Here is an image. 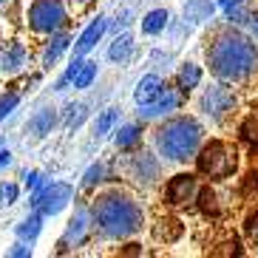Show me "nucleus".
Wrapping results in <instances>:
<instances>
[{
    "instance_id": "1",
    "label": "nucleus",
    "mask_w": 258,
    "mask_h": 258,
    "mask_svg": "<svg viewBox=\"0 0 258 258\" xmlns=\"http://www.w3.org/2000/svg\"><path fill=\"white\" fill-rule=\"evenodd\" d=\"M207 66L221 83H247L258 69V48L233 26H216L207 34Z\"/></svg>"
},
{
    "instance_id": "2",
    "label": "nucleus",
    "mask_w": 258,
    "mask_h": 258,
    "mask_svg": "<svg viewBox=\"0 0 258 258\" xmlns=\"http://www.w3.org/2000/svg\"><path fill=\"white\" fill-rule=\"evenodd\" d=\"M91 227L102 238H128L142 227V207L125 190H105L91 205Z\"/></svg>"
},
{
    "instance_id": "3",
    "label": "nucleus",
    "mask_w": 258,
    "mask_h": 258,
    "mask_svg": "<svg viewBox=\"0 0 258 258\" xmlns=\"http://www.w3.org/2000/svg\"><path fill=\"white\" fill-rule=\"evenodd\" d=\"M202 145V125L193 116H176L167 119L156 131V148L167 162H187L196 156Z\"/></svg>"
},
{
    "instance_id": "4",
    "label": "nucleus",
    "mask_w": 258,
    "mask_h": 258,
    "mask_svg": "<svg viewBox=\"0 0 258 258\" xmlns=\"http://www.w3.org/2000/svg\"><path fill=\"white\" fill-rule=\"evenodd\" d=\"M196 167L199 173L210 176V179H227L235 173L238 167V153L230 142H221V139H210L207 145H199L196 151Z\"/></svg>"
},
{
    "instance_id": "5",
    "label": "nucleus",
    "mask_w": 258,
    "mask_h": 258,
    "mask_svg": "<svg viewBox=\"0 0 258 258\" xmlns=\"http://www.w3.org/2000/svg\"><path fill=\"white\" fill-rule=\"evenodd\" d=\"M69 23V12L62 0H34L29 9V26L40 34H54Z\"/></svg>"
},
{
    "instance_id": "6",
    "label": "nucleus",
    "mask_w": 258,
    "mask_h": 258,
    "mask_svg": "<svg viewBox=\"0 0 258 258\" xmlns=\"http://www.w3.org/2000/svg\"><path fill=\"white\" fill-rule=\"evenodd\" d=\"M71 184H62V182H51V184H43V190H34V199H31V207L46 219V216H57L62 207L69 205L71 199Z\"/></svg>"
},
{
    "instance_id": "7",
    "label": "nucleus",
    "mask_w": 258,
    "mask_h": 258,
    "mask_svg": "<svg viewBox=\"0 0 258 258\" xmlns=\"http://www.w3.org/2000/svg\"><path fill=\"white\" fill-rule=\"evenodd\" d=\"M233 108H235V97L227 85H210L205 91V97H202V111L216 122H221Z\"/></svg>"
},
{
    "instance_id": "8",
    "label": "nucleus",
    "mask_w": 258,
    "mask_h": 258,
    "mask_svg": "<svg viewBox=\"0 0 258 258\" xmlns=\"http://www.w3.org/2000/svg\"><path fill=\"white\" fill-rule=\"evenodd\" d=\"M125 173H128V179H134L137 184L151 187V184L159 179V162L153 159L151 153H137V156H131V159L125 162Z\"/></svg>"
},
{
    "instance_id": "9",
    "label": "nucleus",
    "mask_w": 258,
    "mask_h": 258,
    "mask_svg": "<svg viewBox=\"0 0 258 258\" xmlns=\"http://www.w3.org/2000/svg\"><path fill=\"white\" fill-rule=\"evenodd\" d=\"M167 202L173 207H187L196 202V193H199V182L193 173H179L170 179V184H167Z\"/></svg>"
},
{
    "instance_id": "10",
    "label": "nucleus",
    "mask_w": 258,
    "mask_h": 258,
    "mask_svg": "<svg viewBox=\"0 0 258 258\" xmlns=\"http://www.w3.org/2000/svg\"><path fill=\"white\" fill-rule=\"evenodd\" d=\"M88 233H91V216H88V210H85V207H80V210L74 213V219L69 221L66 235L60 238V252H66V250H71V247H80V244H85Z\"/></svg>"
},
{
    "instance_id": "11",
    "label": "nucleus",
    "mask_w": 258,
    "mask_h": 258,
    "mask_svg": "<svg viewBox=\"0 0 258 258\" xmlns=\"http://www.w3.org/2000/svg\"><path fill=\"white\" fill-rule=\"evenodd\" d=\"M29 66V54H26V46L17 43V40H9L0 46V71L3 74H17Z\"/></svg>"
},
{
    "instance_id": "12",
    "label": "nucleus",
    "mask_w": 258,
    "mask_h": 258,
    "mask_svg": "<svg viewBox=\"0 0 258 258\" xmlns=\"http://www.w3.org/2000/svg\"><path fill=\"white\" fill-rule=\"evenodd\" d=\"M176 108H179V94L170 91V88L165 85L156 99H151L148 105H139V114H142L145 119H153V116H165V114H170V111H176Z\"/></svg>"
},
{
    "instance_id": "13",
    "label": "nucleus",
    "mask_w": 258,
    "mask_h": 258,
    "mask_svg": "<svg viewBox=\"0 0 258 258\" xmlns=\"http://www.w3.org/2000/svg\"><path fill=\"white\" fill-rule=\"evenodd\" d=\"M105 29H108V20H105V17H97V20H94V23L83 31V37L77 40L74 57H85V54H88V51H91V48L99 43V37L105 34Z\"/></svg>"
},
{
    "instance_id": "14",
    "label": "nucleus",
    "mask_w": 258,
    "mask_h": 258,
    "mask_svg": "<svg viewBox=\"0 0 258 258\" xmlns=\"http://www.w3.org/2000/svg\"><path fill=\"white\" fill-rule=\"evenodd\" d=\"M162 88H165V83H162L159 77H156V74H148V77H142V80H139V85H137V91H134V97H137L139 105H148L151 99L159 97Z\"/></svg>"
},
{
    "instance_id": "15",
    "label": "nucleus",
    "mask_w": 258,
    "mask_h": 258,
    "mask_svg": "<svg viewBox=\"0 0 258 258\" xmlns=\"http://www.w3.org/2000/svg\"><path fill=\"white\" fill-rule=\"evenodd\" d=\"M54 122H57L54 111H51V108H43L37 116H31V119H29V131L34 134V137H46L48 131L54 128Z\"/></svg>"
},
{
    "instance_id": "16",
    "label": "nucleus",
    "mask_w": 258,
    "mask_h": 258,
    "mask_svg": "<svg viewBox=\"0 0 258 258\" xmlns=\"http://www.w3.org/2000/svg\"><path fill=\"white\" fill-rule=\"evenodd\" d=\"M131 54H134V37H131V34H122V37L114 40V46H111L108 57H111L114 62H128Z\"/></svg>"
},
{
    "instance_id": "17",
    "label": "nucleus",
    "mask_w": 258,
    "mask_h": 258,
    "mask_svg": "<svg viewBox=\"0 0 258 258\" xmlns=\"http://www.w3.org/2000/svg\"><path fill=\"white\" fill-rule=\"evenodd\" d=\"M69 43H71L69 34H57V37H54L51 43H48L46 54H43V66H46V69H51L54 62L60 60V54L66 51V48H69Z\"/></svg>"
},
{
    "instance_id": "18",
    "label": "nucleus",
    "mask_w": 258,
    "mask_h": 258,
    "mask_svg": "<svg viewBox=\"0 0 258 258\" xmlns=\"http://www.w3.org/2000/svg\"><path fill=\"white\" fill-rule=\"evenodd\" d=\"M199 83H202V69L193 66V62H184L182 69H179V88L182 91H193Z\"/></svg>"
},
{
    "instance_id": "19",
    "label": "nucleus",
    "mask_w": 258,
    "mask_h": 258,
    "mask_svg": "<svg viewBox=\"0 0 258 258\" xmlns=\"http://www.w3.org/2000/svg\"><path fill=\"white\" fill-rule=\"evenodd\" d=\"M165 26H167V12H165V9H153L151 15L142 20V31H145V34H159Z\"/></svg>"
},
{
    "instance_id": "20",
    "label": "nucleus",
    "mask_w": 258,
    "mask_h": 258,
    "mask_svg": "<svg viewBox=\"0 0 258 258\" xmlns=\"http://www.w3.org/2000/svg\"><path fill=\"white\" fill-rule=\"evenodd\" d=\"M40 227H43V216H40V213H34V216H29L26 221H20V224H17V235H20L23 241H31V238H37Z\"/></svg>"
},
{
    "instance_id": "21",
    "label": "nucleus",
    "mask_w": 258,
    "mask_h": 258,
    "mask_svg": "<svg viewBox=\"0 0 258 258\" xmlns=\"http://www.w3.org/2000/svg\"><path fill=\"white\" fill-rule=\"evenodd\" d=\"M94 77H97V62H83L71 83H74V88H88Z\"/></svg>"
},
{
    "instance_id": "22",
    "label": "nucleus",
    "mask_w": 258,
    "mask_h": 258,
    "mask_svg": "<svg viewBox=\"0 0 258 258\" xmlns=\"http://www.w3.org/2000/svg\"><path fill=\"white\" fill-rule=\"evenodd\" d=\"M139 137H142V128H139V125H125V128L116 134V145H119V148H134V145L139 142Z\"/></svg>"
},
{
    "instance_id": "23",
    "label": "nucleus",
    "mask_w": 258,
    "mask_h": 258,
    "mask_svg": "<svg viewBox=\"0 0 258 258\" xmlns=\"http://www.w3.org/2000/svg\"><path fill=\"white\" fill-rule=\"evenodd\" d=\"M241 139L247 142L250 151H258V116H250V119L241 125Z\"/></svg>"
},
{
    "instance_id": "24",
    "label": "nucleus",
    "mask_w": 258,
    "mask_h": 258,
    "mask_svg": "<svg viewBox=\"0 0 258 258\" xmlns=\"http://www.w3.org/2000/svg\"><path fill=\"white\" fill-rule=\"evenodd\" d=\"M114 122H116V108H108L105 114L97 119V137H105L108 131L114 128Z\"/></svg>"
},
{
    "instance_id": "25",
    "label": "nucleus",
    "mask_w": 258,
    "mask_h": 258,
    "mask_svg": "<svg viewBox=\"0 0 258 258\" xmlns=\"http://www.w3.org/2000/svg\"><path fill=\"white\" fill-rule=\"evenodd\" d=\"M244 233H247L250 244H255V247H258V210L247 216V221H244Z\"/></svg>"
},
{
    "instance_id": "26",
    "label": "nucleus",
    "mask_w": 258,
    "mask_h": 258,
    "mask_svg": "<svg viewBox=\"0 0 258 258\" xmlns=\"http://www.w3.org/2000/svg\"><path fill=\"white\" fill-rule=\"evenodd\" d=\"M0 202H3V205H15L17 202V184H12V182L0 184Z\"/></svg>"
},
{
    "instance_id": "27",
    "label": "nucleus",
    "mask_w": 258,
    "mask_h": 258,
    "mask_svg": "<svg viewBox=\"0 0 258 258\" xmlns=\"http://www.w3.org/2000/svg\"><path fill=\"white\" fill-rule=\"evenodd\" d=\"M102 173H105V167H102V165L88 167V173H85V179H83V187H94V184L102 179Z\"/></svg>"
},
{
    "instance_id": "28",
    "label": "nucleus",
    "mask_w": 258,
    "mask_h": 258,
    "mask_svg": "<svg viewBox=\"0 0 258 258\" xmlns=\"http://www.w3.org/2000/svg\"><path fill=\"white\" fill-rule=\"evenodd\" d=\"M17 102H20V97H17V94H9V97H3V99H0V119L12 114V111L17 108Z\"/></svg>"
},
{
    "instance_id": "29",
    "label": "nucleus",
    "mask_w": 258,
    "mask_h": 258,
    "mask_svg": "<svg viewBox=\"0 0 258 258\" xmlns=\"http://www.w3.org/2000/svg\"><path fill=\"white\" fill-rule=\"evenodd\" d=\"M17 6H20V0H0V12L12 17V23H20L17 20Z\"/></svg>"
},
{
    "instance_id": "30",
    "label": "nucleus",
    "mask_w": 258,
    "mask_h": 258,
    "mask_svg": "<svg viewBox=\"0 0 258 258\" xmlns=\"http://www.w3.org/2000/svg\"><path fill=\"white\" fill-rule=\"evenodd\" d=\"M26 184H29V190H40L46 184V176L40 173V170H31V173H26Z\"/></svg>"
},
{
    "instance_id": "31",
    "label": "nucleus",
    "mask_w": 258,
    "mask_h": 258,
    "mask_svg": "<svg viewBox=\"0 0 258 258\" xmlns=\"http://www.w3.org/2000/svg\"><path fill=\"white\" fill-rule=\"evenodd\" d=\"M9 255H31V250L26 247V244H15V247L9 250Z\"/></svg>"
},
{
    "instance_id": "32",
    "label": "nucleus",
    "mask_w": 258,
    "mask_h": 258,
    "mask_svg": "<svg viewBox=\"0 0 258 258\" xmlns=\"http://www.w3.org/2000/svg\"><path fill=\"white\" fill-rule=\"evenodd\" d=\"M247 20H250V31L255 34V40H258V12H250V17H247Z\"/></svg>"
},
{
    "instance_id": "33",
    "label": "nucleus",
    "mask_w": 258,
    "mask_h": 258,
    "mask_svg": "<svg viewBox=\"0 0 258 258\" xmlns=\"http://www.w3.org/2000/svg\"><path fill=\"white\" fill-rule=\"evenodd\" d=\"M9 162H12V153H9V151H0V167L9 165Z\"/></svg>"
},
{
    "instance_id": "34",
    "label": "nucleus",
    "mask_w": 258,
    "mask_h": 258,
    "mask_svg": "<svg viewBox=\"0 0 258 258\" xmlns=\"http://www.w3.org/2000/svg\"><path fill=\"white\" fill-rule=\"evenodd\" d=\"M224 9H230V6H238V3H244V0H219Z\"/></svg>"
},
{
    "instance_id": "35",
    "label": "nucleus",
    "mask_w": 258,
    "mask_h": 258,
    "mask_svg": "<svg viewBox=\"0 0 258 258\" xmlns=\"http://www.w3.org/2000/svg\"><path fill=\"white\" fill-rule=\"evenodd\" d=\"M77 3H88V0H77Z\"/></svg>"
},
{
    "instance_id": "36",
    "label": "nucleus",
    "mask_w": 258,
    "mask_h": 258,
    "mask_svg": "<svg viewBox=\"0 0 258 258\" xmlns=\"http://www.w3.org/2000/svg\"><path fill=\"white\" fill-rule=\"evenodd\" d=\"M0 145H3V142H0Z\"/></svg>"
}]
</instances>
